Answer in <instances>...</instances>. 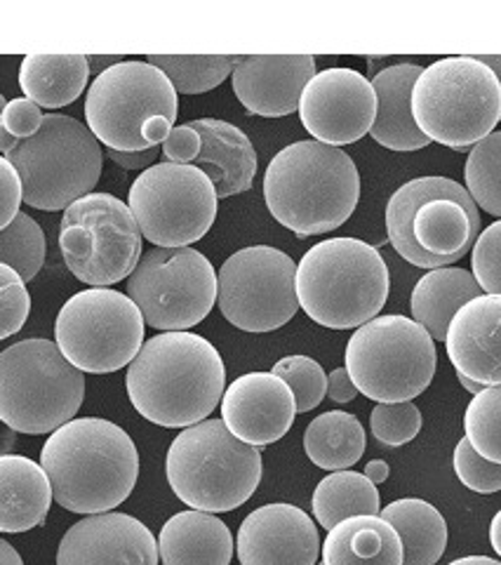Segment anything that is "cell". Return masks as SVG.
<instances>
[{
  "instance_id": "obj_1",
  "label": "cell",
  "mask_w": 501,
  "mask_h": 565,
  "mask_svg": "<svg viewBox=\"0 0 501 565\" xmlns=\"http://www.w3.org/2000/svg\"><path fill=\"white\" fill-rule=\"evenodd\" d=\"M226 367L217 347L195 332H160L128 365L132 408L158 427L189 429L224 398Z\"/></svg>"
},
{
  "instance_id": "obj_2",
  "label": "cell",
  "mask_w": 501,
  "mask_h": 565,
  "mask_svg": "<svg viewBox=\"0 0 501 565\" xmlns=\"http://www.w3.org/2000/svg\"><path fill=\"white\" fill-rule=\"evenodd\" d=\"M41 465L57 504L85 516L120 507L139 479V452L132 436L102 417H76L50 434Z\"/></svg>"
},
{
  "instance_id": "obj_3",
  "label": "cell",
  "mask_w": 501,
  "mask_h": 565,
  "mask_svg": "<svg viewBox=\"0 0 501 565\" xmlns=\"http://www.w3.org/2000/svg\"><path fill=\"white\" fill-rule=\"evenodd\" d=\"M274 220L299 238L334 232L361 201V172L339 147L303 139L278 151L264 174Z\"/></svg>"
},
{
  "instance_id": "obj_4",
  "label": "cell",
  "mask_w": 501,
  "mask_h": 565,
  "mask_svg": "<svg viewBox=\"0 0 501 565\" xmlns=\"http://www.w3.org/2000/svg\"><path fill=\"white\" fill-rule=\"evenodd\" d=\"M388 267L377 247L358 238H328L297 264L299 307L330 330L363 328L384 309Z\"/></svg>"
},
{
  "instance_id": "obj_5",
  "label": "cell",
  "mask_w": 501,
  "mask_h": 565,
  "mask_svg": "<svg viewBox=\"0 0 501 565\" xmlns=\"http://www.w3.org/2000/svg\"><path fill=\"white\" fill-rule=\"evenodd\" d=\"M386 234L396 253L419 269L459 262L480 236V207L450 177H417L386 203Z\"/></svg>"
},
{
  "instance_id": "obj_6",
  "label": "cell",
  "mask_w": 501,
  "mask_h": 565,
  "mask_svg": "<svg viewBox=\"0 0 501 565\" xmlns=\"http://www.w3.org/2000/svg\"><path fill=\"white\" fill-rule=\"evenodd\" d=\"M262 450L243 444L224 419H205L177 434L166 455L172 492L189 509L224 514L243 507L262 483Z\"/></svg>"
},
{
  "instance_id": "obj_7",
  "label": "cell",
  "mask_w": 501,
  "mask_h": 565,
  "mask_svg": "<svg viewBox=\"0 0 501 565\" xmlns=\"http://www.w3.org/2000/svg\"><path fill=\"white\" fill-rule=\"evenodd\" d=\"M179 99L163 71L149 62H120L87 87L85 120L114 151L163 147L174 130Z\"/></svg>"
},
{
  "instance_id": "obj_8",
  "label": "cell",
  "mask_w": 501,
  "mask_h": 565,
  "mask_svg": "<svg viewBox=\"0 0 501 565\" xmlns=\"http://www.w3.org/2000/svg\"><path fill=\"white\" fill-rule=\"evenodd\" d=\"M83 398V370L57 342L31 338L0 353V419L17 434H55L76 419Z\"/></svg>"
},
{
  "instance_id": "obj_9",
  "label": "cell",
  "mask_w": 501,
  "mask_h": 565,
  "mask_svg": "<svg viewBox=\"0 0 501 565\" xmlns=\"http://www.w3.org/2000/svg\"><path fill=\"white\" fill-rule=\"evenodd\" d=\"M413 116L431 141L471 151L501 120V83L476 57L438 60L415 83Z\"/></svg>"
},
{
  "instance_id": "obj_10",
  "label": "cell",
  "mask_w": 501,
  "mask_h": 565,
  "mask_svg": "<svg viewBox=\"0 0 501 565\" xmlns=\"http://www.w3.org/2000/svg\"><path fill=\"white\" fill-rule=\"evenodd\" d=\"M347 370L358 392L377 403H405L434 382L436 340L415 318L388 313L358 328L347 344Z\"/></svg>"
},
{
  "instance_id": "obj_11",
  "label": "cell",
  "mask_w": 501,
  "mask_h": 565,
  "mask_svg": "<svg viewBox=\"0 0 501 565\" xmlns=\"http://www.w3.org/2000/svg\"><path fill=\"white\" fill-rule=\"evenodd\" d=\"M6 158L22 177L24 203L55 212L95 193L104 149L95 132L81 120L47 114L43 128L20 141Z\"/></svg>"
},
{
  "instance_id": "obj_12",
  "label": "cell",
  "mask_w": 501,
  "mask_h": 565,
  "mask_svg": "<svg viewBox=\"0 0 501 565\" xmlns=\"http://www.w3.org/2000/svg\"><path fill=\"white\" fill-rule=\"evenodd\" d=\"M141 228L128 203L111 193H89L64 210L60 250L66 269L89 288L130 278L141 255Z\"/></svg>"
},
{
  "instance_id": "obj_13",
  "label": "cell",
  "mask_w": 501,
  "mask_h": 565,
  "mask_svg": "<svg viewBox=\"0 0 501 565\" xmlns=\"http://www.w3.org/2000/svg\"><path fill=\"white\" fill-rule=\"evenodd\" d=\"M145 326V316L128 295L89 288L68 297L60 309L55 340L83 373L109 375L139 356Z\"/></svg>"
},
{
  "instance_id": "obj_14",
  "label": "cell",
  "mask_w": 501,
  "mask_h": 565,
  "mask_svg": "<svg viewBox=\"0 0 501 565\" xmlns=\"http://www.w3.org/2000/svg\"><path fill=\"white\" fill-rule=\"evenodd\" d=\"M128 297L151 328L189 332L217 305L220 274L193 247H153L128 278Z\"/></svg>"
},
{
  "instance_id": "obj_15",
  "label": "cell",
  "mask_w": 501,
  "mask_h": 565,
  "mask_svg": "<svg viewBox=\"0 0 501 565\" xmlns=\"http://www.w3.org/2000/svg\"><path fill=\"white\" fill-rule=\"evenodd\" d=\"M217 189L195 166L156 163L141 172L128 193V205L141 236L158 247H189L217 220Z\"/></svg>"
},
{
  "instance_id": "obj_16",
  "label": "cell",
  "mask_w": 501,
  "mask_h": 565,
  "mask_svg": "<svg viewBox=\"0 0 501 565\" xmlns=\"http://www.w3.org/2000/svg\"><path fill=\"white\" fill-rule=\"evenodd\" d=\"M217 274L220 311L238 330L274 332L299 311L297 264L278 247H243Z\"/></svg>"
},
{
  "instance_id": "obj_17",
  "label": "cell",
  "mask_w": 501,
  "mask_h": 565,
  "mask_svg": "<svg viewBox=\"0 0 501 565\" xmlns=\"http://www.w3.org/2000/svg\"><path fill=\"white\" fill-rule=\"evenodd\" d=\"M380 99L367 76L355 68L320 71L299 102L301 126L328 147H347L372 132Z\"/></svg>"
},
{
  "instance_id": "obj_18",
  "label": "cell",
  "mask_w": 501,
  "mask_h": 565,
  "mask_svg": "<svg viewBox=\"0 0 501 565\" xmlns=\"http://www.w3.org/2000/svg\"><path fill=\"white\" fill-rule=\"evenodd\" d=\"M236 552L241 565H316L323 546L307 511L274 502L245 516L238 527Z\"/></svg>"
},
{
  "instance_id": "obj_19",
  "label": "cell",
  "mask_w": 501,
  "mask_h": 565,
  "mask_svg": "<svg viewBox=\"0 0 501 565\" xmlns=\"http://www.w3.org/2000/svg\"><path fill=\"white\" fill-rule=\"evenodd\" d=\"M297 398L274 373H247L231 382L222 398V419L243 444L264 448L292 429Z\"/></svg>"
},
{
  "instance_id": "obj_20",
  "label": "cell",
  "mask_w": 501,
  "mask_h": 565,
  "mask_svg": "<svg viewBox=\"0 0 501 565\" xmlns=\"http://www.w3.org/2000/svg\"><path fill=\"white\" fill-rule=\"evenodd\" d=\"M151 530L120 511L85 516L71 525L57 550V565H158Z\"/></svg>"
},
{
  "instance_id": "obj_21",
  "label": "cell",
  "mask_w": 501,
  "mask_h": 565,
  "mask_svg": "<svg viewBox=\"0 0 501 565\" xmlns=\"http://www.w3.org/2000/svg\"><path fill=\"white\" fill-rule=\"evenodd\" d=\"M316 74V60L309 55L236 57L231 83L249 114L283 118L299 111L301 95Z\"/></svg>"
},
{
  "instance_id": "obj_22",
  "label": "cell",
  "mask_w": 501,
  "mask_h": 565,
  "mask_svg": "<svg viewBox=\"0 0 501 565\" xmlns=\"http://www.w3.org/2000/svg\"><path fill=\"white\" fill-rule=\"evenodd\" d=\"M445 351L459 375L501 386V295H480L463 305L447 330Z\"/></svg>"
},
{
  "instance_id": "obj_23",
  "label": "cell",
  "mask_w": 501,
  "mask_h": 565,
  "mask_svg": "<svg viewBox=\"0 0 501 565\" xmlns=\"http://www.w3.org/2000/svg\"><path fill=\"white\" fill-rule=\"evenodd\" d=\"M203 139V149L193 166L201 168L217 189L220 199L238 196L253 189L257 174V151L249 137L234 122L217 118L191 120Z\"/></svg>"
},
{
  "instance_id": "obj_24",
  "label": "cell",
  "mask_w": 501,
  "mask_h": 565,
  "mask_svg": "<svg viewBox=\"0 0 501 565\" xmlns=\"http://www.w3.org/2000/svg\"><path fill=\"white\" fill-rule=\"evenodd\" d=\"M422 71L419 64L398 62L372 78L380 109L370 137L388 151L409 153L431 145L413 116V90Z\"/></svg>"
},
{
  "instance_id": "obj_25",
  "label": "cell",
  "mask_w": 501,
  "mask_h": 565,
  "mask_svg": "<svg viewBox=\"0 0 501 565\" xmlns=\"http://www.w3.org/2000/svg\"><path fill=\"white\" fill-rule=\"evenodd\" d=\"M234 535L214 514L199 509L170 516L158 535V552L163 565H231Z\"/></svg>"
},
{
  "instance_id": "obj_26",
  "label": "cell",
  "mask_w": 501,
  "mask_h": 565,
  "mask_svg": "<svg viewBox=\"0 0 501 565\" xmlns=\"http://www.w3.org/2000/svg\"><path fill=\"white\" fill-rule=\"evenodd\" d=\"M55 490L43 465L24 455L0 457V530L3 533H29L47 519Z\"/></svg>"
},
{
  "instance_id": "obj_27",
  "label": "cell",
  "mask_w": 501,
  "mask_h": 565,
  "mask_svg": "<svg viewBox=\"0 0 501 565\" xmlns=\"http://www.w3.org/2000/svg\"><path fill=\"white\" fill-rule=\"evenodd\" d=\"M326 565H403L398 530L382 516H353L332 530L323 542Z\"/></svg>"
},
{
  "instance_id": "obj_28",
  "label": "cell",
  "mask_w": 501,
  "mask_h": 565,
  "mask_svg": "<svg viewBox=\"0 0 501 565\" xmlns=\"http://www.w3.org/2000/svg\"><path fill=\"white\" fill-rule=\"evenodd\" d=\"M486 295L471 271L443 267L424 274L409 297L413 318L428 330L436 342H445L457 311L471 299Z\"/></svg>"
},
{
  "instance_id": "obj_29",
  "label": "cell",
  "mask_w": 501,
  "mask_h": 565,
  "mask_svg": "<svg viewBox=\"0 0 501 565\" xmlns=\"http://www.w3.org/2000/svg\"><path fill=\"white\" fill-rule=\"evenodd\" d=\"M89 74L83 55H29L20 66V87L43 109H62L83 95Z\"/></svg>"
},
{
  "instance_id": "obj_30",
  "label": "cell",
  "mask_w": 501,
  "mask_h": 565,
  "mask_svg": "<svg viewBox=\"0 0 501 565\" xmlns=\"http://www.w3.org/2000/svg\"><path fill=\"white\" fill-rule=\"evenodd\" d=\"M398 530L403 565H436L447 550V523L440 511L426 500L405 498L382 509L380 514Z\"/></svg>"
},
{
  "instance_id": "obj_31",
  "label": "cell",
  "mask_w": 501,
  "mask_h": 565,
  "mask_svg": "<svg viewBox=\"0 0 501 565\" xmlns=\"http://www.w3.org/2000/svg\"><path fill=\"white\" fill-rule=\"evenodd\" d=\"M367 446L361 419L344 411L318 415L303 431V452L326 471H347L363 457Z\"/></svg>"
},
{
  "instance_id": "obj_32",
  "label": "cell",
  "mask_w": 501,
  "mask_h": 565,
  "mask_svg": "<svg viewBox=\"0 0 501 565\" xmlns=\"http://www.w3.org/2000/svg\"><path fill=\"white\" fill-rule=\"evenodd\" d=\"M313 516L320 527L332 530L353 516H380V490L361 471H332L313 490Z\"/></svg>"
},
{
  "instance_id": "obj_33",
  "label": "cell",
  "mask_w": 501,
  "mask_h": 565,
  "mask_svg": "<svg viewBox=\"0 0 501 565\" xmlns=\"http://www.w3.org/2000/svg\"><path fill=\"white\" fill-rule=\"evenodd\" d=\"M463 180L476 205L501 220V130L488 135L469 151Z\"/></svg>"
},
{
  "instance_id": "obj_34",
  "label": "cell",
  "mask_w": 501,
  "mask_h": 565,
  "mask_svg": "<svg viewBox=\"0 0 501 565\" xmlns=\"http://www.w3.org/2000/svg\"><path fill=\"white\" fill-rule=\"evenodd\" d=\"M149 64L163 71L179 95H203L234 76L236 57H149Z\"/></svg>"
},
{
  "instance_id": "obj_35",
  "label": "cell",
  "mask_w": 501,
  "mask_h": 565,
  "mask_svg": "<svg viewBox=\"0 0 501 565\" xmlns=\"http://www.w3.org/2000/svg\"><path fill=\"white\" fill-rule=\"evenodd\" d=\"M45 234L41 224L20 212L10 226L0 232V257L26 280L39 276L45 264Z\"/></svg>"
},
{
  "instance_id": "obj_36",
  "label": "cell",
  "mask_w": 501,
  "mask_h": 565,
  "mask_svg": "<svg viewBox=\"0 0 501 565\" xmlns=\"http://www.w3.org/2000/svg\"><path fill=\"white\" fill-rule=\"evenodd\" d=\"M463 434L478 455L501 465V386H486L463 413Z\"/></svg>"
},
{
  "instance_id": "obj_37",
  "label": "cell",
  "mask_w": 501,
  "mask_h": 565,
  "mask_svg": "<svg viewBox=\"0 0 501 565\" xmlns=\"http://www.w3.org/2000/svg\"><path fill=\"white\" fill-rule=\"evenodd\" d=\"M271 373L290 384L297 398V413H309L318 408L328 396L326 370L309 356H285L274 365Z\"/></svg>"
},
{
  "instance_id": "obj_38",
  "label": "cell",
  "mask_w": 501,
  "mask_h": 565,
  "mask_svg": "<svg viewBox=\"0 0 501 565\" xmlns=\"http://www.w3.org/2000/svg\"><path fill=\"white\" fill-rule=\"evenodd\" d=\"M370 429L380 444L401 448L415 440L422 431V413L413 401L405 403H377L370 413Z\"/></svg>"
},
{
  "instance_id": "obj_39",
  "label": "cell",
  "mask_w": 501,
  "mask_h": 565,
  "mask_svg": "<svg viewBox=\"0 0 501 565\" xmlns=\"http://www.w3.org/2000/svg\"><path fill=\"white\" fill-rule=\"evenodd\" d=\"M452 467L457 479L478 494H492L501 490V465H494L490 459L478 455L467 436L455 448Z\"/></svg>"
},
{
  "instance_id": "obj_40",
  "label": "cell",
  "mask_w": 501,
  "mask_h": 565,
  "mask_svg": "<svg viewBox=\"0 0 501 565\" xmlns=\"http://www.w3.org/2000/svg\"><path fill=\"white\" fill-rule=\"evenodd\" d=\"M471 274L486 295H501V220L480 232L471 250Z\"/></svg>"
},
{
  "instance_id": "obj_41",
  "label": "cell",
  "mask_w": 501,
  "mask_h": 565,
  "mask_svg": "<svg viewBox=\"0 0 501 565\" xmlns=\"http://www.w3.org/2000/svg\"><path fill=\"white\" fill-rule=\"evenodd\" d=\"M31 311V297L24 286V278L10 269L8 264H0V338L10 340L14 332H20L26 323Z\"/></svg>"
},
{
  "instance_id": "obj_42",
  "label": "cell",
  "mask_w": 501,
  "mask_h": 565,
  "mask_svg": "<svg viewBox=\"0 0 501 565\" xmlns=\"http://www.w3.org/2000/svg\"><path fill=\"white\" fill-rule=\"evenodd\" d=\"M0 104H3V111H0V128L8 130L20 141L33 137L43 128L45 116L41 114V106L35 102L26 97H17V99L0 97Z\"/></svg>"
},
{
  "instance_id": "obj_43",
  "label": "cell",
  "mask_w": 501,
  "mask_h": 565,
  "mask_svg": "<svg viewBox=\"0 0 501 565\" xmlns=\"http://www.w3.org/2000/svg\"><path fill=\"white\" fill-rule=\"evenodd\" d=\"M160 149H163V156L168 163L193 166V161L199 158V153L203 149V139H201L199 130H195L191 122H186V126H177Z\"/></svg>"
},
{
  "instance_id": "obj_44",
  "label": "cell",
  "mask_w": 501,
  "mask_h": 565,
  "mask_svg": "<svg viewBox=\"0 0 501 565\" xmlns=\"http://www.w3.org/2000/svg\"><path fill=\"white\" fill-rule=\"evenodd\" d=\"M0 184H3V217H0V224L6 228L20 215V203L24 201L22 177L6 156L0 158Z\"/></svg>"
},
{
  "instance_id": "obj_45",
  "label": "cell",
  "mask_w": 501,
  "mask_h": 565,
  "mask_svg": "<svg viewBox=\"0 0 501 565\" xmlns=\"http://www.w3.org/2000/svg\"><path fill=\"white\" fill-rule=\"evenodd\" d=\"M158 153H163V149L156 147V149H149V151H132V153H128V151H114V149L106 151V156H109L111 161L116 166H120L122 170H141V172L156 166Z\"/></svg>"
},
{
  "instance_id": "obj_46",
  "label": "cell",
  "mask_w": 501,
  "mask_h": 565,
  "mask_svg": "<svg viewBox=\"0 0 501 565\" xmlns=\"http://www.w3.org/2000/svg\"><path fill=\"white\" fill-rule=\"evenodd\" d=\"M358 394V386L353 384L349 370L347 367H334L328 375V396L334 403H351Z\"/></svg>"
},
{
  "instance_id": "obj_47",
  "label": "cell",
  "mask_w": 501,
  "mask_h": 565,
  "mask_svg": "<svg viewBox=\"0 0 501 565\" xmlns=\"http://www.w3.org/2000/svg\"><path fill=\"white\" fill-rule=\"evenodd\" d=\"M367 479L374 483V486H382L384 481H388V473H391V467L388 462H384V459H372V462H367L365 471H363Z\"/></svg>"
},
{
  "instance_id": "obj_48",
  "label": "cell",
  "mask_w": 501,
  "mask_h": 565,
  "mask_svg": "<svg viewBox=\"0 0 501 565\" xmlns=\"http://www.w3.org/2000/svg\"><path fill=\"white\" fill-rule=\"evenodd\" d=\"M0 565H24L20 552L8 540H0Z\"/></svg>"
},
{
  "instance_id": "obj_49",
  "label": "cell",
  "mask_w": 501,
  "mask_h": 565,
  "mask_svg": "<svg viewBox=\"0 0 501 565\" xmlns=\"http://www.w3.org/2000/svg\"><path fill=\"white\" fill-rule=\"evenodd\" d=\"M89 60V71H95V78L102 76L104 71H109L111 66L120 64V57H87Z\"/></svg>"
},
{
  "instance_id": "obj_50",
  "label": "cell",
  "mask_w": 501,
  "mask_h": 565,
  "mask_svg": "<svg viewBox=\"0 0 501 565\" xmlns=\"http://www.w3.org/2000/svg\"><path fill=\"white\" fill-rule=\"evenodd\" d=\"M490 544H492V550L501 556V509L497 511L492 523H490Z\"/></svg>"
},
{
  "instance_id": "obj_51",
  "label": "cell",
  "mask_w": 501,
  "mask_h": 565,
  "mask_svg": "<svg viewBox=\"0 0 501 565\" xmlns=\"http://www.w3.org/2000/svg\"><path fill=\"white\" fill-rule=\"evenodd\" d=\"M447 565H501V561L490 558V556H463V558H457Z\"/></svg>"
},
{
  "instance_id": "obj_52",
  "label": "cell",
  "mask_w": 501,
  "mask_h": 565,
  "mask_svg": "<svg viewBox=\"0 0 501 565\" xmlns=\"http://www.w3.org/2000/svg\"><path fill=\"white\" fill-rule=\"evenodd\" d=\"M457 377H459V384H461L463 388H467L469 394H473V396H478V394L482 392V388H486V386L478 384V382H473V380H471V377H467V375H459V373H457Z\"/></svg>"
},
{
  "instance_id": "obj_53",
  "label": "cell",
  "mask_w": 501,
  "mask_h": 565,
  "mask_svg": "<svg viewBox=\"0 0 501 565\" xmlns=\"http://www.w3.org/2000/svg\"><path fill=\"white\" fill-rule=\"evenodd\" d=\"M476 60H480L482 64H488L494 74H497V78H499V83H501V57L499 55H488V57H476Z\"/></svg>"
},
{
  "instance_id": "obj_54",
  "label": "cell",
  "mask_w": 501,
  "mask_h": 565,
  "mask_svg": "<svg viewBox=\"0 0 501 565\" xmlns=\"http://www.w3.org/2000/svg\"><path fill=\"white\" fill-rule=\"evenodd\" d=\"M320 565H326V563H320Z\"/></svg>"
}]
</instances>
